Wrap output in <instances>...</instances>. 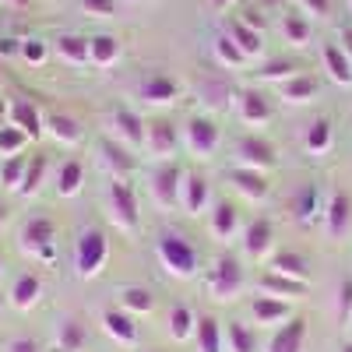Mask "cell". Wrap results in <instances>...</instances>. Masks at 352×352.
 Here are the masks:
<instances>
[{"mask_svg":"<svg viewBox=\"0 0 352 352\" xmlns=\"http://www.w3.org/2000/svg\"><path fill=\"white\" fill-rule=\"evenodd\" d=\"M155 254H159V264H162L173 278L187 282V278L197 275V264H201L197 247H194L187 236H180V232H162L159 243H155Z\"/></svg>","mask_w":352,"mask_h":352,"instance_id":"6da1fadb","label":"cell"},{"mask_svg":"<svg viewBox=\"0 0 352 352\" xmlns=\"http://www.w3.org/2000/svg\"><path fill=\"white\" fill-rule=\"evenodd\" d=\"M106 215L124 236H138L141 232V204L127 180H113L106 187Z\"/></svg>","mask_w":352,"mask_h":352,"instance_id":"7a4b0ae2","label":"cell"},{"mask_svg":"<svg viewBox=\"0 0 352 352\" xmlns=\"http://www.w3.org/2000/svg\"><path fill=\"white\" fill-rule=\"evenodd\" d=\"M243 285H247L243 268H240V261L232 254H219L212 261V268L204 272V292H208L212 300H219V303H232L243 292Z\"/></svg>","mask_w":352,"mask_h":352,"instance_id":"3957f363","label":"cell"},{"mask_svg":"<svg viewBox=\"0 0 352 352\" xmlns=\"http://www.w3.org/2000/svg\"><path fill=\"white\" fill-rule=\"evenodd\" d=\"M109 261V240L102 229H85L74 240V272L78 278H99Z\"/></svg>","mask_w":352,"mask_h":352,"instance_id":"277c9868","label":"cell"},{"mask_svg":"<svg viewBox=\"0 0 352 352\" xmlns=\"http://www.w3.org/2000/svg\"><path fill=\"white\" fill-rule=\"evenodd\" d=\"M18 247L28 257H36L39 264H53L56 261V226H53V219L32 215L18 232Z\"/></svg>","mask_w":352,"mask_h":352,"instance_id":"5b68a950","label":"cell"},{"mask_svg":"<svg viewBox=\"0 0 352 352\" xmlns=\"http://www.w3.org/2000/svg\"><path fill=\"white\" fill-rule=\"evenodd\" d=\"M184 173H187V169H180L176 162H159V166L152 169V184H148V190H152V201L159 204L162 212H173L176 204H180Z\"/></svg>","mask_w":352,"mask_h":352,"instance_id":"8992f818","label":"cell"},{"mask_svg":"<svg viewBox=\"0 0 352 352\" xmlns=\"http://www.w3.org/2000/svg\"><path fill=\"white\" fill-rule=\"evenodd\" d=\"M184 144H187V152H190V155L208 159V155L219 152L222 131H219V124L212 120V116H190V120L184 124Z\"/></svg>","mask_w":352,"mask_h":352,"instance_id":"52a82bcc","label":"cell"},{"mask_svg":"<svg viewBox=\"0 0 352 352\" xmlns=\"http://www.w3.org/2000/svg\"><path fill=\"white\" fill-rule=\"evenodd\" d=\"M236 166L243 169H257V173H268L278 166V155H275V144L264 141L261 134H243L236 141Z\"/></svg>","mask_w":352,"mask_h":352,"instance_id":"ba28073f","label":"cell"},{"mask_svg":"<svg viewBox=\"0 0 352 352\" xmlns=\"http://www.w3.org/2000/svg\"><path fill=\"white\" fill-rule=\"evenodd\" d=\"M4 116H8V124H14L28 141H39L46 134V116H43V109L32 99H11V102H4Z\"/></svg>","mask_w":352,"mask_h":352,"instance_id":"9c48e42d","label":"cell"},{"mask_svg":"<svg viewBox=\"0 0 352 352\" xmlns=\"http://www.w3.org/2000/svg\"><path fill=\"white\" fill-rule=\"evenodd\" d=\"M176 148H180L176 127L169 120H148V131H144V152H148L155 162H176Z\"/></svg>","mask_w":352,"mask_h":352,"instance_id":"30bf717a","label":"cell"},{"mask_svg":"<svg viewBox=\"0 0 352 352\" xmlns=\"http://www.w3.org/2000/svg\"><path fill=\"white\" fill-rule=\"evenodd\" d=\"M144 131H148V120H141V113H134L131 106L113 109V138L120 141L124 148H131V152L144 148Z\"/></svg>","mask_w":352,"mask_h":352,"instance_id":"8fae6325","label":"cell"},{"mask_svg":"<svg viewBox=\"0 0 352 352\" xmlns=\"http://www.w3.org/2000/svg\"><path fill=\"white\" fill-rule=\"evenodd\" d=\"M180 204H184L187 215H204V212H208V208H212V184H208V176L197 173V169L184 173Z\"/></svg>","mask_w":352,"mask_h":352,"instance_id":"7c38bea8","label":"cell"},{"mask_svg":"<svg viewBox=\"0 0 352 352\" xmlns=\"http://www.w3.org/2000/svg\"><path fill=\"white\" fill-rule=\"evenodd\" d=\"M99 162H102V169L113 176V180H127V176L138 169L134 152L124 148L116 138H102V141H99Z\"/></svg>","mask_w":352,"mask_h":352,"instance_id":"4fadbf2b","label":"cell"},{"mask_svg":"<svg viewBox=\"0 0 352 352\" xmlns=\"http://www.w3.org/2000/svg\"><path fill=\"white\" fill-rule=\"evenodd\" d=\"M352 226V197L345 190H331L324 201V232L331 240H345Z\"/></svg>","mask_w":352,"mask_h":352,"instance_id":"5bb4252c","label":"cell"},{"mask_svg":"<svg viewBox=\"0 0 352 352\" xmlns=\"http://www.w3.org/2000/svg\"><path fill=\"white\" fill-rule=\"evenodd\" d=\"M99 324H102V331H106L116 345H124V349H134V345L141 342V331H138V324H134V317H131L127 310H120V307L102 310Z\"/></svg>","mask_w":352,"mask_h":352,"instance_id":"9a60e30c","label":"cell"},{"mask_svg":"<svg viewBox=\"0 0 352 352\" xmlns=\"http://www.w3.org/2000/svg\"><path fill=\"white\" fill-rule=\"evenodd\" d=\"M243 254L250 261H268L275 254V226L268 219H254L243 229Z\"/></svg>","mask_w":352,"mask_h":352,"instance_id":"2e32d148","label":"cell"},{"mask_svg":"<svg viewBox=\"0 0 352 352\" xmlns=\"http://www.w3.org/2000/svg\"><path fill=\"white\" fill-rule=\"evenodd\" d=\"M208 229L219 243H232L240 236V208L232 201H215L208 212Z\"/></svg>","mask_w":352,"mask_h":352,"instance_id":"e0dca14e","label":"cell"},{"mask_svg":"<svg viewBox=\"0 0 352 352\" xmlns=\"http://www.w3.org/2000/svg\"><path fill=\"white\" fill-rule=\"evenodd\" d=\"M232 102H236V116H240L247 127H264V124L272 120V102L264 99L257 88H240Z\"/></svg>","mask_w":352,"mask_h":352,"instance_id":"ac0fdd59","label":"cell"},{"mask_svg":"<svg viewBox=\"0 0 352 352\" xmlns=\"http://www.w3.org/2000/svg\"><path fill=\"white\" fill-rule=\"evenodd\" d=\"M250 317L257 320L261 328H282V324H289L292 320V307L285 303V300H278V296H261L257 292V300L250 303Z\"/></svg>","mask_w":352,"mask_h":352,"instance_id":"d6986e66","label":"cell"},{"mask_svg":"<svg viewBox=\"0 0 352 352\" xmlns=\"http://www.w3.org/2000/svg\"><path fill=\"white\" fill-rule=\"evenodd\" d=\"M39 300H43V278H39L36 272H21V275L14 278L11 292H8V303L25 314V310H36Z\"/></svg>","mask_w":352,"mask_h":352,"instance_id":"ffe728a7","label":"cell"},{"mask_svg":"<svg viewBox=\"0 0 352 352\" xmlns=\"http://www.w3.org/2000/svg\"><path fill=\"white\" fill-rule=\"evenodd\" d=\"M292 219H296L300 226H314L317 222V215L324 219V204H320V190H317V184H303L296 194H292Z\"/></svg>","mask_w":352,"mask_h":352,"instance_id":"44dd1931","label":"cell"},{"mask_svg":"<svg viewBox=\"0 0 352 352\" xmlns=\"http://www.w3.org/2000/svg\"><path fill=\"white\" fill-rule=\"evenodd\" d=\"M229 184L236 187L247 201H264L272 190L268 184V173H257V169H243V166H232L229 169Z\"/></svg>","mask_w":352,"mask_h":352,"instance_id":"7402d4cb","label":"cell"},{"mask_svg":"<svg viewBox=\"0 0 352 352\" xmlns=\"http://www.w3.org/2000/svg\"><path fill=\"white\" fill-rule=\"evenodd\" d=\"M46 134L56 144H64V148H74V144L85 141V127L74 120L71 113H46Z\"/></svg>","mask_w":352,"mask_h":352,"instance_id":"603a6c76","label":"cell"},{"mask_svg":"<svg viewBox=\"0 0 352 352\" xmlns=\"http://www.w3.org/2000/svg\"><path fill=\"white\" fill-rule=\"evenodd\" d=\"M141 99L148 106H173L180 99V85H176L169 74H148L141 81Z\"/></svg>","mask_w":352,"mask_h":352,"instance_id":"cb8c5ba5","label":"cell"},{"mask_svg":"<svg viewBox=\"0 0 352 352\" xmlns=\"http://www.w3.org/2000/svg\"><path fill=\"white\" fill-rule=\"evenodd\" d=\"M317 96H320V88H317V81L310 74H292L289 81L278 85V99L285 106H310Z\"/></svg>","mask_w":352,"mask_h":352,"instance_id":"d4e9b609","label":"cell"},{"mask_svg":"<svg viewBox=\"0 0 352 352\" xmlns=\"http://www.w3.org/2000/svg\"><path fill=\"white\" fill-rule=\"evenodd\" d=\"M85 345H88V328L78 317H64L53 335V352H85Z\"/></svg>","mask_w":352,"mask_h":352,"instance_id":"484cf974","label":"cell"},{"mask_svg":"<svg viewBox=\"0 0 352 352\" xmlns=\"http://www.w3.org/2000/svg\"><path fill=\"white\" fill-rule=\"evenodd\" d=\"M307 345V320L303 317H292L289 324H282L275 331V338L268 342V349L264 352H303Z\"/></svg>","mask_w":352,"mask_h":352,"instance_id":"4316f807","label":"cell"},{"mask_svg":"<svg viewBox=\"0 0 352 352\" xmlns=\"http://www.w3.org/2000/svg\"><path fill=\"white\" fill-rule=\"evenodd\" d=\"M257 292L261 296H278V300H300L307 292V282H296V278H285V275H275V272H264L261 282H257Z\"/></svg>","mask_w":352,"mask_h":352,"instance_id":"83f0119b","label":"cell"},{"mask_svg":"<svg viewBox=\"0 0 352 352\" xmlns=\"http://www.w3.org/2000/svg\"><path fill=\"white\" fill-rule=\"evenodd\" d=\"M268 272L285 275V278H296V282H307L310 264H307V257L296 254V250H275V254L268 257Z\"/></svg>","mask_w":352,"mask_h":352,"instance_id":"f1b7e54d","label":"cell"},{"mask_svg":"<svg viewBox=\"0 0 352 352\" xmlns=\"http://www.w3.org/2000/svg\"><path fill=\"white\" fill-rule=\"evenodd\" d=\"M88 64L92 67H113L120 64V39L109 36V32H99L88 39Z\"/></svg>","mask_w":352,"mask_h":352,"instance_id":"f546056e","label":"cell"},{"mask_svg":"<svg viewBox=\"0 0 352 352\" xmlns=\"http://www.w3.org/2000/svg\"><path fill=\"white\" fill-rule=\"evenodd\" d=\"M226 36L240 46V53L247 56V60H254V56L264 53V32H261V28L243 25L240 18H232V21H229V32H226Z\"/></svg>","mask_w":352,"mask_h":352,"instance_id":"4dcf8cb0","label":"cell"},{"mask_svg":"<svg viewBox=\"0 0 352 352\" xmlns=\"http://www.w3.org/2000/svg\"><path fill=\"white\" fill-rule=\"evenodd\" d=\"M320 60H324V71H328V78L335 85H352V60H349V53L338 43H324Z\"/></svg>","mask_w":352,"mask_h":352,"instance_id":"1f68e13d","label":"cell"},{"mask_svg":"<svg viewBox=\"0 0 352 352\" xmlns=\"http://www.w3.org/2000/svg\"><path fill=\"white\" fill-rule=\"evenodd\" d=\"M194 342H197V352H226V331H222V324H219L212 314L197 317Z\"/></svg>","mask_w":352,"mask_h":352,"instance_id":"d6a6232c","label":"cell"},{"mask_svg":"<svg viewBox=\"0 0 352 352\" xmlns=\"http://www.w3.org/2000/svg\"><path fill=\"white\" fill-rule=\"evenodd\" d=\"M303 148L310 152V155H328L331 148H335V127H331V120H314L310 127H307V134H303Z\"/></svg>","mask_w":352,"mask_h":352,"instance_id":"836d02e7","label":"cell"},{"mask_svg":"<svg viewBox=\"0 0 352 352\" xmlns=\"http://www.w3.org/2000/svg\"><path fill=\"white\" fill-rule=\"evenodd\" d=\"M85 187V166L78 159H64L56 169V194L60 197H78Z\"/></svg>","mask_w":352,"mask_h":352,"instance_id":"e575fe53","label":"cell"},{"mask_svg":"<svg viewBox=\"0 0 352 352\" xmlns=\"http://www.w3.org/2000/svg\"><path fill=\"white\" fill-rule=\"evenodd\" d=\"M56 56L71 67H85L88 64V39L78 36V32H64L56 36Z\"/></svg>","mask_w":352,"mask_h":352,"instance_id":"d590c367","label":"cell"},{"mask_svg":"<svg viewBox=\"0 0 352 352\" xmlns=\"http://www.w3.org/2000/svg\"><path fill=\"white\" fill-rule=\"evenodd\" d=\"M120 310H127L131 317L152 314V310H155L152 289H144V285H124V289H120Z\"/></svg>","mask_w":352,"mask_h":352,"instance_id":"8d00e7d4","label":"cell"},{"mask_svg":"<svg viewBox=\"0 0 352 352\" xmlns=\"http://www.w3.org/2000/svg\"><path fill=\"white\" fill-rule=\"evenodd\" d=\"M194 331H197V314L187 303H176L169 310V338L173 342H190Z\"/></svg>","mask_w":352,"mask_h":352,"instance_id":"74e56055","label":"cell"},{"mask_svg":"<svg viewBox=\"0 0 352 352\" xmlns=\"http://www.w3.org/2000/svg\"><path fill=\"white\" fill-rule=\"evenodd\" d=\"M282 36H285L289 46L303 50V46H310V39H314V25H310L307 14H285V18H282Z\"/></svg>","mask_w":352,"mask_h":352,"instance_id":"f35d334b","label":"cell"},{"mask_svg":"<svg viewBox=\"0 0 352 352\" xmlns=\"http://www.w3.org/2000/svg\"><path fill=\"white\" fill-rule=\"evenodd\" d=\"M46 173H50V159L46 155H32L28 159V166H25V180H21V197H32V194H39L43 190V184H46Z\"/></svg>","mask_w":352,"mask_h":352,"instance_id":"ab89813d","label":"cell"},{"mask_svg":"<svg viewBox=\"0 0 352 352\" xmlns=\"http://www.w3.org/2000/svg\"><path fill=\"white\" fill-rule=\"evenodd\" d=\"M226 352H257V331L243 320H232L226 328Z\"/></svg>","mask_w":352,"mask_h":352,"instance_id":"60d3db41","label":"cell"},{"mask_svg":"<svg viewBox=\"0 0 352 352\" xmlns=\"http://www.w3.org/2000/svg\"><path fill=\"white\" fill-rule=\"evenodd\" d=\"M212 53H215V60H219L226 71H240V67H247V56L240 53V46L232 43L229 36H215Z\"/></svg>","mask_w":352,"mask_h":352,"instance_id":"b9f144b4","label":"cell"},{"mask_svg":"<svg viewBox=\"0 0 352 352\" xmlns=\"http://www.w3.org/2000/svg\"><path fill=\"white\" fill-rule=\"evenodd\" d=\"M25 166H28V159H25V155L0 159V187L18 194V190H21V180H25Z\"/></svg>","mask_w":352,"mask_h":352,"instance_id":"7bdbcfd3","label":"cell"},{"mask_svg":"<svg viewBox=\"0 0 352 352\" xmlns=\"http://www.w3.org/2000/svg\"><path fill=\"white\" fill-rule=\"evenodd\" d=\"M197 96H201V102L208 106V109H222L226 99H236V92H232L226 81H204V85L197 88Z\"/></svg>","mask_w":352,"mask_h":352,"instance_id":"ee69618b","label":"cell"},{"mask_svg":"<svg viewBox=\"0 0 352 352\" xmlns=\"http://www.w3.org/2000/svg\"><path fill=\"white\" fill-rule=\"evenodd\" d=\"M25 144H28V138L14 127V124H0V159H11V155H21L25 152Z\"/></svg>","mask_w":352,"mask_h":352,"instance_id":"f6af8a7d","label":"cell"},{"mask_svg":"<svg viewBox=\"0 0 352 352\" xmlns=\"http://www.w3.org/2000/svg\"><path fill=\"white\" fill-rule=\"evenodd\" d=\"M18 56L25 64H32V67H39V64H46V56H50V46L39 39V36H28V39H21L18 43Z\"/></svg>","mask_w":352,"mask_h":352,"instance_id":"bcb514c9","label":"cell"},{"mask_svg":"<svg viewBox=\"0 0 352 352\" xmlns=\"http://www.w3.org/2000/svg\"><path fill=\"white\" fill-rule=\"evenodd\" d=\"M257 74H261V81H275V85H282V81H289L292 74H300V71H296V64H292V60H268Z\"/></svg>","mask_w":352,"mask_h":352,"instance_id":"7dc6e473","label":"cell"},{"mask_svg":"<svg viewBox=\"0 0 352 352\" xmlns=\"http://www.w3.org/2000/svg\"><path fill=\"white\" fill-rule=\"evenodd\" d=\"M335 314H338L342 324H349V320H352V278H342V285H338V296H335Z\"/></svg>","mask_w":352,"mask_h":352,"instance_id":"c3c4849f","label":"cell"},{"mask_svg":"<svg viewBox=\"0 0 352 352\" xmlns=\"http://www.w3.org/2000/svg\"><path fill=\"white\" fill-rule=\"evenodd\" d=\"M300 4V14L307 18H331L335 11V0H296Z\"/></svg>","mask_w":352,"mask_h":352,"instance_id":"681fc988","label":"cell"},{"mask_svg":"<svg viewBox=\"0 0 352 352\" xmlns=\"http://www.w3.org/2000/svg\"><path fill=\"white\" fill-rule=\"evenodd\" d=\"M81 11L92 14V18H113L116 0H81Z\"/></svg>","mask_w":352,"mask_h":352,"instance_id":"f907efd6","label":"cell"},{"mask_svg":"<svg viewBox=\"0 0 352 352\" xmlns=\"http://www.w3.org/2000/svg\"><path fill=\"white\" fill-rule=\"evenodd\" d=\"M4 352H43V349H39V342H36V338L18 335V338H11V342L4 345Z\"/></svg>","mask_w":352,"mask_h":352,"instance_id":"816d5d0a","label":"cell"},{"mask_svg":"<svg viewBox=\"0 0 352 352\" xmlns=\"http://www.w3.org/2000/svg\"><path fill=\"white\" fill-rule=\"evenodd\" d=\"M240 21H243V25H250V28H261V32H264V18H257V11H243V14H240Z\"/></svg>","mask_w":352,"mask_h":352,"instance_id":"f5cc1de1","label":"cell"},{"mask_svg":"<svg viewBox=\"0 0 352 352\" xmlns=\"http://www.w3.org/2000/svg\"><path fill=\"white\" fill-rule=\"evenodd\" d=\"M232 4H236V0H208V8H212L215 14H222V11H229Z\"/></svg>","mask_w":352,"mask_h":352,"instance_id":"db71d44e","label":"cell"},{"mask_svg":"<svg viewBox=\"0 0 352 352\" xmlns=\"http://www.w3.org/2000/svg\"><path fill=\"white\" fill-rule=\"evenodd\" d=\"M338 46H342V50H345V53H349V60H352V32H345V36H342V43H338Z\"/></svg>","mask_w":352,"mask_h":352,"instance_id":"11a10c76","label":"cell"},{"mask_svg":"<svg viewBox=\"0 0 352 352\" xmlns=\"http://www.w3.org/2000/svg\"><path fill=\"white\" fill-rule=\"evenodd\" d=\"M4 226H8V208L0 204V229H4Z\"/></svg>","mask_w":352,"mask_h":352,"instance_id":"9f6ffc18","label":"cell"},{"mask_svg":"<svg viewBox=\"0 0 352 352\" xmlns=\"http://www.w3.org/2000/svg\"><path fill=\"white\" fill-rule=\"evenodd\" d=\"M8 4H11V8H28L32 0H8Z\"/></svg>","mask_w":352,"mask_h":352,"instance_id":"6f0895ef","label":"cell"},{"mask_svg":"<svg viewBox=\"0 0 352 352\" xmlns=\"http://www.w3.org/2000/svg\"><path fill=\"white\" fill-rule=\"evenodd\" d=\"M4 272H8V261H4V254H0V278H4Z\"/></svg>","mask_w":352,"mask_h":352,"instance_id":"680465c9","label":"cell"},{"mask_svg":"<svg viewBox=\"0 0 352 352\" xmlns=\"http://www.w3.org/2000/svg\"><path fill=\"white\" fill-rule=\"evenodd\" d=\"M4 307H8V292H0V314H4Z\"/></svg>","mask_w":352,"mask_h":352,"instance_id":"91938a15","label":"cell"},{"mask_svg":"<svg viewBox=\"0 0 352 352\" xmlns=\"http://www.w3.org/2000/svg\"><path fill=\"white\" fill-rule=\"evenodd\" d=\"M342 352H352V342H345V345H342Z\"/></svg>","mask_w":352,"mask_h":352,"instance_id":"94428289","label":"cell"},{"mask_svg":"<svg viewBox=\"0 0 352 352\" xmlns=\"http://www.w3.org/2000/svg\"><path fill=\"white\" fill-rule=\"evenodd\" d=\"M131 4H141V0H131Z\"/></svg>","mask_w":352,"mask_h":352,"instance_id":"6125c7cd","label":"cell"},{"mask_svg":"<svg viewBox=\"0 0 352 352\" xmlns=\"http://www.w3.org/2000/svg\"><path fill=\"white\" fill-rule=\"evenodd\" d=\"M349 328H352V320H349Z\"/></svg>","mask_w":352,"mask_h":352,"instance_id":"be15d7a7","label":"cell"},{"mask_svg":"<svg viewBox=\"0 0 352 352\" xmlns=\"http://www.w3.org/2000/svg\"><path fill=\"white\" fill-rule=\"evenodd\" d=\"M349 4H352V0H349Z\"/></svg>","mask_w":352,"mask_h":352,"instance_id":"e7e4bbea","label":"cell"}]
</instances>
